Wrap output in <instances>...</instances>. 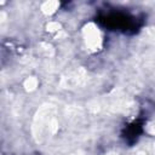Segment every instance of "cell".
<instances>
[{
  "label": "cell",
  "instance_id": "6da1fadb",
  "mask_svg": "<svg viewBox=\"0 0 155 155\" xmlns=\"http://www.w3.org/2000/svg\"><path fill=\"white\" fill-rule=\"evenodd\" d=\"M85 41L86 45L90 47V50H98L101 45V35L98 31V28L93 25H87L85 28Z\"/></svg>",
  "mask_w": 155,
  "mask_h": 155
}]
</instances>
